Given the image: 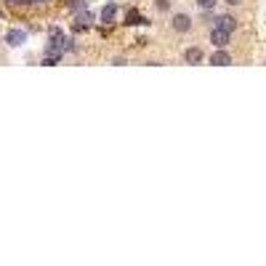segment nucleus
Instances as JSON below:
<instances>
[{
  "label": "nucleus",
  "instance_id": "4",
  "mask_svg": "<svg viewBox=\"0 0 266 266\" xmlns=\"http://www.w3.org/2000/svg\"><path fill=\"white\" fill-rule=\"evenodd\" d=\"M210 64H216V67H229L232 64V53L226 51V48H218L210 53Z\"/></svg>",
  "mask_w": 266,
  "mask_h": 266
},
{
  "label": "nucleus",
  "instance_id": "5",
  "mask_svg": "<svg viewBox=\"0 0 266 266\" xmlns=\"http://www.w3.org/2000/svg\"><path fill=\"white\" fill-rule=\"evenodd\" d=\"M24 40H27V32H24V29H8V32H5V43L13 45V48L21 45Z\"/></svg>",
  "mask_w": 266,
  "mask_h": 266
},
{
  "label": "nucleus",
  "instance_id": "6",
  "mask_svg": "<svg viewBox=\"0 0 266 266\" xmlns=\"http://www.w3.org/2000/svg\"><path fill=\"white\" fill-rule=\"evenodd\" d=\"M202 59H205V53H202V48H197V45H192V48L184 51V61H186V64H200Z\"/></svg>",
  "mask_w": 266,
  "mask_h": 266
},
{
  "label": "nucleus",
  "instance_id": "8",
  "mask_svg": "<svg viewBox=\"0 0 266 266\" xmlns=\"http://www.w3.org/2000/svg\"><path fill=\"white\" fill-rule=\"evenodd\" d=\"M197 5H200V11H213L218 5V0H197Z\"/></svg>",
  "mask_w": 266,
  "mask_h": 266
},
{
  "label": "nucleus",
  "instance_id": "3",
  "mask_svg": "<svg viewBox=\"0 0 266 266\" xmlns=\"http://www.w3.org/2000/svg\"><path fill=\"white\" fill-rule=\"evenodd\" d=\"M213 27H218V29H224V32H232V35H234L237 21H234L229 13H221V16H213Z\"/></svg>",
  "mask_w": 266,
  "mask_h": 266
},
{
  "label": "nucleus",
  "instance_id": "1",
  "mask_svg": "<svg viewBox=\"0 0 266 266\" xmlns=\"http://www.w3.org/2000/svg\"><path fill=\"white\" fill-rule=\"evenodd\" d=\"M170 27H173L178 35L189 32V29H192V16H189V13H173V16H170Z\"/></svg>",
  "mask_w": 266,
  "mask_h": 266
},
{
  "label": "nucleus",
  "instance_id": "2",
  "mask_svg": "<svg viewBox=\"0 0 266 266\" xmlns=\"http://www.w3.org/2000/svg\"><path fill=\"white\" fill-rule=\"evenodd\" d=\"M229 40H232V32H224V29H218V27L210 29V43H213L216 48H226Z\"/></svg>",
  "mask_w": 266,
  "mask_h": 266
},
{
  "label": "nucleus",
  "instance_id": "9",
  "mask_svg": "<svg viewBox=\"0 0 266 266\" xmlns=\"http://www.w3.org/2000/svg\"><path fill=\"white\" fill-rule=\"evenodd\" d=\"M154 5H157V11H168L170 8V0H157Z\"/></svg>",
  "mask_w": 266,
  "mask_h": 266
},
{
  "label": "nucleus",
  "instance_id": "7",
  "mask_svg": "<svg viewBox=\"0 0 266 266\" xmlns=\"http://www.w3.org/2000/svg\"><path fill=\"white\" fill-rule=\"evenodd\" d=\"M115 13H117V8H115L112 3H109V5H104V11H101V19H104V21H112Z\"/></svg>",
  "mask_w": 266,
  "mask_h": 266
},
{
  "label": "nucleus",
  "instance_id": "10",
  "mask_svg": "<svg viewBox=\"0 0 266 266\" xmlns=\"http://www.w3.org/2000/svg\"><path fill=\"white\" fill-rule=\"evenodd\" d=\"M224 3H229V5H240L242 0H224Z\"/></svg>",
  "mask_w": 266,
  "mask_h": 266
}]
</instances>
